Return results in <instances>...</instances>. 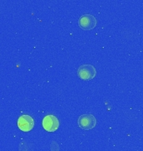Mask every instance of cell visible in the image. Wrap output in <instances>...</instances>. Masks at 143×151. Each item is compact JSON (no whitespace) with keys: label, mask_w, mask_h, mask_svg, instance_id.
Wrapping results in <instances>:
<instances>
[{"label":"cell","mask_w":143,"mask_h":151,"mask_svg":"<svg viewBox=\"0 0 143 151\" xmlns=\"http://www.w3.org/2000/svg\"><path fill=\"white\" fill-rule=\"evenodd\" d=\"M78 124L79 128L84 130H90L94 129L96 125V119L94 115L86 113L80 115L78 119Z\"/></svg>","instance_id":"6da1fadb"},{"label":"cell","mask_w":143,"mask_h":151,"mask_svg":"<svg viewBox=\"0 0 143 151\" xmlns=\"http://www.w3.org/2000/svg\"><path fill=\"white\" fill-rule=\"evenodd\" d=\"M77 73L80 79L84 81H89L95 77L96 75V70L92 65L85 64L79 66L77 70Z\"/></svg>","instance_id":"7a4b0ae2"},{"label":"cell","mask_w":143,"mask_h":151,"mask_svg":"<svg viewBox=\"0 0 143 151\" xmlns=\"http://www.w3.org/2000/svg\"><path fill=\"white\" fill-rule=\"evenodd\" d=\"M42 126L44 129L47 132H54L58 129L59 127V122L58 118L54 115L49 114L46 115L42 121Z\"/></svg>","instance_id":"3957f363"},{"label":"cell","mask_w":143,"mask_h":151,"mask_svg":"<svg viewBox=\"0 0 143 151\" xmlns=\"http://www.w3.org/2000/svg\"><path fill=\"white\" fill-rule=\"evenodd\" d=\"M97 20L95 16L86 14L80 17L79 20V25L84 30H91L96 26Z\"/></svg>","instance_id":"277c9868"},{"label":"cell","mask_w":143,"mask_h":151,"mask_svg":"<svg viewBox=\"0 0 143 151\" xmlns=\"http://www.w3.org/2000/svg\"><path fill=\"white\" fill-rule=\"evenodd\" d=\"M34 126V121L29 115H22L18 119V127L23 132H29Z\"/></svg>","instance_id":"5b68a950"}]
</instances>
